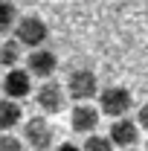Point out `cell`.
Returning <instances> with one entry per match:
<instances>
[{
	"label": "cell",
	"instance_id": "cell-1",
	"mask_svg": "<svg viewBox=\"0 0 148 151\" xmlns=\"http://www.w3.org/2000/svg\"><path fill=\"white\" fill-rule=\"evenodd\" d=\"M20 139H23V145H29L32 151H47V148L55 145L58 131L47 116H29L20 125Z\"/></svg>",
	"mask_w": 148,
	"mask_h": 151
},
{
	"label": "cell",
	"instance_id": "cell-2",
	"mask_svg": "<svg viewBox=\"0 0 148 151\" xmlns=\"http://www.w3.org/2000/svg\"><path fill=\"white\" fill-rule=\"evenodd\" d=\"M12 38L20 44V50H23V47H29V50H41V47L47 44V38H50V26H47V20L41 18V15L26 12V15H20V18H18Z\"/></svg>",
	"mask_w": 148,
	"mask_h": 151
},
{
	"label": "cell",
	"instance_id": "cell-3",
	"mask_svg": "<svg viewBox=\"0 0 148 151\" xmlns=\"http://www.w3.org/2000/svg\"><path fill=\"white\" fill-rule=\"evenodd\" d=\"M64 90H67V96L73 99L75 105H87L90 99L99 96V78H96L93 70L78 67V70H70L67 81H64Z\"/></svg>",
	"mask_w": 148,
	"mask_h": 151
},
{
	"label": "cell",
	"instance_id": "cell-4",
	"mask_svg": "<svg viewBox=\"0 0 148 151\" xmlns=\"http://www.w3.org/2000/svg\"><path fill=\"white\" fill-rule=\"evenodd\" d=\"M134 108V93L122 84H113L99 90V113L102 116H111V119H122L128 116V111Z\"/></svg>",
	"mask_w": 148,
	"mask_h": 151
},
{
	"label": "cell",
	"instance_id": "cell-5",
	"mask_svg": "<svg viewBox=\"0 0 148 151\" xmlns=\"http://www.w3.org/2000/svg\"><path fill=\"white\" fill-rule=\"evenodd\" d=\"M35 105L41 113H47V116H55L67 108V90H64V84L55 81V78H50V81H41L35 90Z\"/></svg>",
	"mask_w": 148,
	"mask_h": 151
},
{
	"label": "cell",
	"instance_id": "cell-6",
	"mask_svg": "<svg viewBox=\"0 0 148 151\" xmlns=\"http://www.w3.org/2000/svg\"><path fill=\"white\" fill-rule=\"evenodd\" d=\"M58 70V55L52 50L41 47V50H29L26 55V73L32 78H41V81H50Z\"/></svg>",
	"mask_w": 148,
	"mask_h": 151
},
{
	"label": "cell",
	"instance_id": "cell-7",
	"mask_svg": "<svg viewBox=\"0 0 148 151\" xmlns=\"http://www.w3.org/2000/svg\"><path fill=\"white\" fill-rule=\"evenodd\" d=\"M139 128H137V122L131 119V116H122V119H113L111 122V131H108V139L113 142V148L119 151H131L137 148V142H139Z\"/></svg>",
	"mask_w": 148,
	"mask_h": 151
},
{
	"label": "cell",
	"instance_id": "cell-8",
	"mask_svg": "<svg viewBox=\"0 0 148 151\" xmlns=\"http://www.w3.org/2000/svg\"><path fill=\"white\" fill-rule=\"evenodd\" d=\"M0 90L6 93V99H12V102H23L26 96L32 93V76L26 73V70H9V73L0 78Z\"/></svg>",
	"mask_w": 148,
	"mask_h": 151
},
{
	"label": "cell",
	"instance_id": "cell-9",
	"mask_svg": "<svg viewBox=\"0 0 148 151\" xmlns=\"http://www.w3.org/2000/svg\"><path fill=\"white\" fill-rule=\"evenodd\" d=\"M99 122H102V113H99L96 105H90V102L87 105H73V111H70V128L75 134L90 137V134H96Z\"/></svg>",
	"mask_w": 148,
	"mask_h": 151
},
{
	"label": "cell",
	"instance_id": "cell-10",
	"mask_svg": "<svg viewBox=\"0 0 148 151\" xmlns=\"http://www.w3.org/2000/svg\"><path fill=\"white\" fill-rule=\"evenodd\" d=\"M18 125H23V105L0 96V134H12Z\"/></svg>",
	"mask_w": 148,
	"mask_h": 151
},
{
	"label": "cell",
	"instance_id": "cell-11",
	"mask_svg": "<svg viewBox=\"0 0 148 151\" xmlns=\"http://www.w3.org/2000/svg\"><path fill=\"white\" fill-rule=\"evenodd\" d=\"M20 58H23V50H20V44L15 38H6V41H0V70H15L20 64Z\"/></svg>",
	"mask_w": 148,
	"mask_h": 151
},
{
	"label": "cell",
	"instance_id": "cell-12",
	"mask_svg": "<svg viewBox=\"0 0 148 151\" xmlns=\"http://www.w3.org/2000/svg\"><path fill=\"white\" fill-rule=\"evenodd\" d=\"M20 12L15 3H9V0H0V35H9V32H15V23H18Z\"/></svg>",
	"mask_w": 148,
	"mask_h": 151
},
{
	"label": "cell",
	"instance_id": "cell-13",
	"mask_svg": "<svg viewBox=\"0 0 148 151\" xmlns=\"http://www.w3.org/2000/svg\"><path fill=\"white\" fill-rule=\"evenodd\" d=\"M81 151H116V148H113V142L108 139V134H90L84 139Z\"/></svg>",
	"mask_w": 148,
	"mask_h": 151
},
{
	"label": "cell",
	"instance_id": "cell-14",
	"mask_svg": "<svg viewBox=\"0 0 148 151\" xmlns=\"http://www.w3.org/2000/svg\"><path fill=\"white\" fill-rule=\"evenodd\" d=\"M0 151H23V139L15 134H0Z\"/></svg>",
	"mask_w": 148,
	"mask_h": 151
},
{
	"label": "cell",
	"instance_id": "cell-15",
	"mask_svg": "<svg viewBox=\"0 0 148 151\" xmlns=\"http://www.w3.org/2000/svg\"><path fill=\"white\" fill-rule=\"evenodd\" d=\"M134 122H137V128H139V131L148 134V102L137 108V119H134Z\"/></svg>",
	"mask_w": 148,
	"mask_h": 151
},
{
	"label": "cell",
	"instance_id": "cell-16",
	"mask_svg": "<svg viewBox=\"0 0 148 151\" xmlns=\"http://www.w3.org/2000/svg\"><path fill=\"white\" fill-rule=\"evenodd\" d=\"M55 151H81V148H78L75 142H58V145H55Z\"/></svg>",
	"mask_w": 148,
	"mask_h": 151
},
{
	"label": "cell",
	"instance_id": "cell-17",
	"mask_svg": "<svg viewBox=\"0 0 148 151\" xmlns=\"http://www.w3.org/2000/svg\"><path fill=\"white\" fill-rule=\"evenodd\" d=\"M145 151H148V139H145Z\"/></svg>",
	"mask_w": 148,
	"mask_h": 151
},
{
	"label": "cell",
	"instance_id": "cell-18",
	"mask_svg": "<svg viewBox=\"0 0 148 151\" xmlns=\"http://www.w3.org/2000/svg\"><path fill=\"white\" fill-rule=\"evenodd\" d=\"M131 151H137V148H131Z\"/></svg>",
	"mask_w": 148,
	"mask_h": 151
}]
</instances>
